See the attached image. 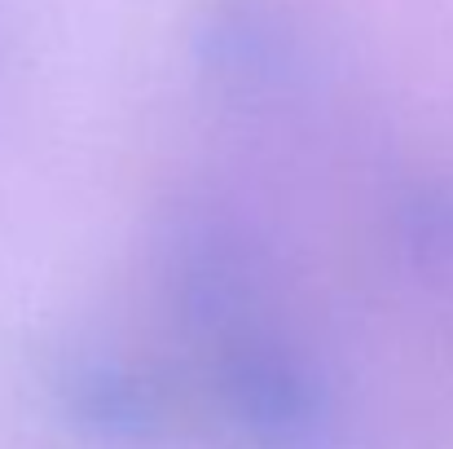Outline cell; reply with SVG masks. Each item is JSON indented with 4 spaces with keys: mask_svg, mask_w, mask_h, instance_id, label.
Instances as JSON below:
<instances>
[{
    "mask_svg": "<svg viewBox=\"0 0 453 449\" xmlns=\"http://www.w3.org/2000/svg\"><path fill=\"white\" fill-rule=\"evenodd\" d=\"M66 397L71 410L88 423H97L102 432L115 437H137L154 428V397L146 383H137L133 375L115 370V366H80L66 375Z\"/></svg>",
    "mask_w": 453,
    "mask_h": 449,
    "instance_id": "obj_2",
    "label": "cell"
},
{
    "mask_svg": "<svg viewBox=\"0 0 453 449\" xmlns=\"http://www.w3.org/2000/svg\"><path fill=\"white\" fill-rule=\"evenodd\" d=\"M225 388L242 423L265 445H308L321 423L317 388L303 379L296 357L278 348H238L225 366Z\"/></svg>",
    "mask_w": 453,
    "mask_h": 449,
    "instance_id": "obj_1",
    "label": "cell"
}]
</instances>
